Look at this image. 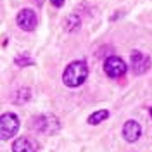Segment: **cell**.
<instances>
[{"mask_svg": "<svg viewBox=\"0 0 152 152\" xmlns=\"http://www.w3.org/2000/svg\"><path fill=\"white\" fill-rule=\"evenodd\" d=\"M16 64L18 66H31L33 64V61L29 59V54H19L18 57H16Z\"/></svg>", "mask_w": 152, "mask_h": 152, "instance_id": "11", "label": "cell"}, {"mask_svg": "<svg viewBox=\"0 0 152 152\" xmlns=\"http://www.w3.org/2000/svg\"><path fill=\"white\" fill-rule=\"evenodd\" d=\"M33 128L40 133L52 135V133H56L59 130V121L52 114H42V116H37L33 119Z\"/></svg>", "mask_w": 152, "mask_h": 152, "instance_id": "3", "label": "cell"}, {"mask_svg": "<svg viewBox=\"0 0 152 152\" xmlns=\"http://www.w3.org/2000/svg\"><path fill=\"white\" fill-rule=\"evenodd\" d=\"M104 71L109 78H119L126 73V62H124L121 57L111 56L105 59L104 62Z\"/></svg>", "mask_w": 152, "mask_h": 152, "instance_id": "4", "label": "cell"}, {"mask_svg": "<svg viewBox=\"0 0 152 152\" xmlns=\"http://www.w3.org/2000/svg\"><path fill=\"white\" fill-rule=\"evenodd\" d=\"M140 135H142V128H140V124L137 123V121H126L123 126V138L126 140L128 143H133L137 142L138 138H140Z\"/></svg>", "mask_w": 152, "mask_h": 152, "instance_id": "7", "label": "cell"}, {"mask_svg": "<svg viewBox=\"0 0 152 152\" xmlns=\"http://www.w3.org/2000/svg\"><path fill=\"white\" fill-rule=\"evenodd\" d=\"M19 130V119L14 113H5L2 114L0 119V137L2 140H9L12 138Z\"/></svg>", "mask_w": 152, "mask_h": 152, "instance_id": "2", "label": "cell"}, {"mask_svg": "<svg viewBox=\"0 0 152 152\" xmlns=\"http://www.w3.org/2000/svg\"><path fill=\"white\" fill-rule=\"evenodd\" d=\"M80 26H81V21H80V18H78L76 14H71V16L67 18V21H66L67 31H76V29H80Z\"/></svg>", "mask_w": 152, "mask_h": 152, "instance_id": "10", "label": "cell"}, {"mask_svg": "<svg viewBox=\"0 0 152 152\" xmlns=\"http://www.w3.org/2000/svg\"><path fill=\"white\" fill-rule=\"evenodd\" d=\"M12 152H37V143L31 142L29 138L21 137L12 143Z\"/></svg>", "mask_w": 152, "mask_h": 152, "instance_id": "8", "label": "cell"}, {"mask_svg": "<svg viewBox=\"0 0 152 152\" xmlns=\"http://www.w3.org/2000/svg\"><path fill=\"white\" fill-rule=\"evenodd\" d=\"M52 2V5H56V7H62V4H64V0H50Z\"/></svg>", "mask_w": 152, "mask_h": 152, "instance_id": "13", "label": "cell"}, {"mask_svg": "<svg viewBox=\"0 0 152 152\" xmlns=\"http://www.w3.org/2000/svg\"><path fill=\"white\" fill-rule=\"evenodd\" d=\"M151 116H152V109H151Z\"/></svg>", "mask_w": 152, "mask_h": 152, "instance_id": "14", "label": "cell"}, {"mask_svg": "<svg viewBox=\"0 0 152 152\" xmlns=\"http://www.w3.org/2000/svg\"><path fill=\"white\" fill-rule=\"evenodd\" d=\"M88 78V66L85 61H75L66 67V71L62 73V81L69 88H78L86 81Z\"/></svg>", "mask_w": 152, "mask_h": 152, "instance_id": "1", "label": "cell"}, {"mask_svg": "<svg viewBox=\"0 0 152 152\" xmlns=\"http://www.w3.org/2000/svg\"><path fill=\"white\" fill-rule=\"evenodd\" d=\"M132 67L137 75H143L151 67V59L145 56V54L135 50V52H132Z\"/></svg>", "mask_w": 152, "mask_h": 152, "instance_id": "6", "label": "cell"}, {"mask_svg": "<svg viewBox=\"0 0 152 152\" xmlns=\"http://www.w3.org/2000/svg\"><path fill=\"white\" fill-rule=\"evenodd\" d=\"M16 23H18V26L21 29H24V31H33V29L37 28V23H38L35 10H31V9L19 10V14L16 16Z\"/></svg>", "mask_w": 152, "mask_h": 152, "instance_id": "5", "label": "cell"}, {"mask_svg": "<svg viewBox=\"0 0 152 152\" xmlns=\"http://www.w3.org/2000/svg\"><path fill=\"white\" fill-rule=\"evenodd\" d=\"M109 118V111L107 109H100V111H97V113H94L92 116H88V124H99L102 123L104 119H107Z\"/></svg>", "mask_w": 152, "mask_h": 152, "instance_id": "9", "label": "cell"}, {"mask_svg": "<svg viewBox=\"0 0 152 152\" xmlns=\"http://www.w3.org/2000/svg\"><path fill=\"white\" fill-rule=\"evenodd\" d=\"M29 100V90L28 88H21L18 94H16V102L23 104V102H28Z\"/></svg>", "mask_w": 152, "mask_h": 152, "instance_id": "12", "label": "cell"}]
</instances>
